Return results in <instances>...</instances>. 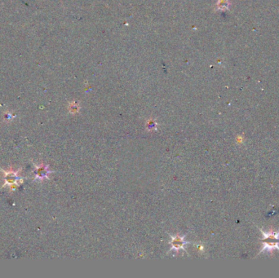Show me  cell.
<instances>
[{
    "label": "cell",
    "mask_w": 279,
    "mask_h": 278,
    "mask_svg": "<svg viewBox=\"0 0 279 278\" xmlns=\"http://www.w3.org/2000/svg\"><path fill=\"white\" fill-rule=\"evenodd\" d=\"M186 244V242L184 241V237H180L179 236H176L175 237H173L172 241V248L175 250H180L184 247V245Z\"/></svg>",
    "instance_id": "4"
},
{
    "label": "cell",
    "mask_w": 279,
    "mask_h": 278,
    "mask_svg": "<svg viewBox=\"0 0 279 278\" xmlns=\"http://www.w3.org/2000/svg\"><path fill=\"white\" fill-rule=\"evenodd\" d=\"M49 170L48 168L45 167L44 165L42 166H39V167L36 168L35 170V175L36 179H39V180H43L44 178H47L49 174Z\"/></svg>",
    "instance_id": "3"
},
{
    "label": "cell",
    "mask_w": 279,
    "mask_h": 278,
    "mask_svg": "<svg viewBox=\"0 0 279 278\" xmlns=\"http://www.w3.org/2000/svg\"><path fill=\"white\" fill-rule=\"evenodd\" d=\"M5 183L9 185H13L16 183L18 180V171H13L10 170L7 172H5Z\"/></svg>",
    "instance_id": "2"
},
{
    "label": "cell",
    "mask_w": 279,
    "mask_h": 278,
    "mask_svg": "<svg viewBox=\"0 0 279 278\" xmlns=\"http://www.w3.org/2000/svg\"><path fill=\"white\" fill-rule=\"evenodd\" d=\"M264 236L262 240L263 242V248L260 250V253L264 251L270 252L278 249L279 250V231L278 232H264L262 229H260Z\"/></svg>",
    "instance_id": "1"
}]
</instances>
